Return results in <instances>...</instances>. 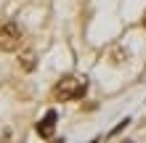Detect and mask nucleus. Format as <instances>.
Here are the masks:
<instances>
[{
    "label": "nucleus",
    "instance_id": "7",
    "mask_svg": "<svg viewBox=\"0 0 146 143\" xmlns=\"http://www.w3.org/2000/svg\"><path fill=\"white\" fill-rule=\"evenodd\" d=\"M127 143H130V140H127Z\"/></svg>",
    "mask_w": 146,
    "mask_h": 143
},
{
    "label": "nucleus",
    "instance_id": "6",
    "mask_svg": "<svg viewBox=\"0 0 146 143\" xmlns=\"http://www.w3.org/2000/svg\"><path fill=\"white\" fill-rule=\"evenodd\" d=\"M143 29H146V11H143Z\"/></svg>",
    "mask_w": 146,
    "mask_h": 143
},
{
    "label": "nucleus",
    "instance_id": "3",
    "mask_svg": "<svg viewBox=\"0 0 146 143\" xmlns=\"http://www.w3.org/2000/svg\"><path fill=\"white\" fill-rule=\"evenodd\" d=\"M56 125H58V114H56V109H48V111L42 114V119L37 122V135H40L42 140H48V138L56 132Z\"/></svg>",
    "mask_w": 146,
    "mask_h": 143
},
{
    "label": "nucleus",
    "instance_id": "2",
    "mask_svg": "<svg viewBox=\"0 0 146 143\" xmlns=\"http://www.w3.org/2000/svg\"><path fill=\"white\" fill-rule=\"evenodd\" d=\"M24 43V29L16 21H8L0 27V53H16Z\"/></svg>",
    "mask_w": 146,
    "mask_h": 143
},
{
    "label": "nucleus",
    "instance_id": "1",
    "mask_svg": "<svg viewBox=\"0 0 146 143\" xmlns=\"http://www.w3.org/2000/svg\"><path fill=\"white\" fill-rule=\"evenodd\" d=\"M88 93V77L82 74H64L61 80L53 85V98L56 101H80Z\"/></svg>",
    "mask_w": 146,
    "mask_h": 143
},
{
    "label": "nucleus",
    "instance_id": "4",
    "mask_svg": "<svg viewBox=\"0 0 146 143\" xmlns=\"http://www.w3.org/2000/svg\"><path fill=\"white\" fill-rule=\"evenodd\" d=\"M35 66H37V50H32V48L21 50L19 53V69L29 74V72H35Z\"/></svg>",
    "mask_w": 146,
    "mask_h": 143
},
{
    "label": "nucleus",
    "instance_id": "5",
    "mask_svg": "<svg viewBox=\"0 0 146 143\" xmlns=\"http://www.w3.org/2000/svg\"><path fill=\"white\" fill-rule=\"evenodd\" d=\"M127 125H130V117H127V119H122V122H117V125H114V127H111V130H109V135H117V132H122V130L127 127Z\"/></svg>",
    "mask_w": 146,
    "mask_h": 143
}]
</instances>
